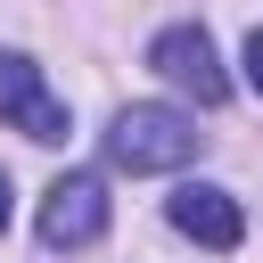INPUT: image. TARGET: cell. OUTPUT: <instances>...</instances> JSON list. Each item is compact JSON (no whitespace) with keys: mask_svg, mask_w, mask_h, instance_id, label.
Masks as SVG:
<instances>
[{"mask_svg":"<svg viewBox=\"0 0 263 263\" xmlns=\"http://www.w3.org/2000/svg\"><path fill=\"white\" fill-rule=\"evenodd\" d=\"M205 148V132L181 115V107H115V123H107V164H123V173H181L189 156Z\"/></svg>","mask_w":263,"mask_h":263,"instance_id":"1","label":"cell"},{"mask_svg":"<svg viewBox=\"0 0 263 263\" xmlns=\"http://www.w3.org/2000/svg\"><path fill=\"white\" fill-rule=\"evenodd\" d=\"M148 66H156L173 90H189L197 107H222V99H230V74H222V58H214V33H205V25H164V33L148 41Z\"/></svg>","mask_w":263,"mask_h":263,"instance_id":"2","label":"cell"},{"mask_svg":"<svg viewBox=\"0 0 263 263\" xmlns=\"http://www.w3.org/2000/svg\"><path fill=\"white\" fill-rule=\"evenodd\" d=\"M0 123H16L25 140H41V148H58L74 123H66V99L41 82V66L25 58V49H0Z\"/></svg>","mask_w":263,"mask_h":263,"instance_id":"3","label":"cell"},{"mask_svg":"<svg viewBox=\"0 0 263 263\" xmlns=\"http://www.w3.org/2000/svg\"><path fill=\"white\" fill-rule=\"evenodd\" d=\"M107 230V181L99 173H58L41 189V247H90Z\"/></svg>","mask_w":263,"mask_h":263,"instance_id":"4","label":"cell"},{"mask_svg":"<svg viewBox=\"0 0 263 263\" xmlns=\"http://www.w3.org/2000/svg\"><path fill=\"white\" fill-rule=\"evenodd\" d=\"M164 222H173L181 238L214 247V255H230V247L247 238V214H238V197H230V189H214V181H181V189L164 197Z\"/></svg>","mask_w":263,"mask_h":263,"instance_id":"5","label":"cell"},{"mask_svg":"<svg viewBox=\"0 0 263 263\" xmlns=\"http://www.w3.org/2000/svg\"><path fill=\"white\" fill-rule=\"evenodd\" d=\"M247 82H255V90H263V25H255V33H247Z\"/></svg>","mask_w":263,"mask_h":263,"instance_id":"6","label":"cell"},{"mask_svg":"<svg viewBox=\"0 0 263 263\" xmlns=\"http://www.w3.org/2000/svg\"><path fill=\"white\" fill-rule=\"evenodd\" d=\"M0 230H8V173H0Z\"/></svg>","mask_w":263,"mask_h":263,"instance_id":"7","label":"cell"}]
</instances>
